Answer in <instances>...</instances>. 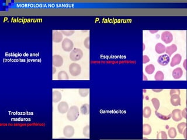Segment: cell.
<instances>
[{
	"label": "cell",
	"instance_id": "6da1fadb",
	"mask_svg": "<svg viewBox=\"0 0 187 140\" xmlns=\"http://www.w3.org/2000/svg\"><path fill=\"white\" fill-rule=\"evenodd\" d=\"M79 116V109L76 106H71L69 109L67 114V117L69 121L74 122L76 120Z\"/></svg>",
	"mask_w": 187,
	"mask_h": 140
},
{
	"label": "cell",
	"instance_id": "7a4b0ae2",
	"mask_svg": "<svg viewBox=\"0 0 187 140\" xmlns=\"http://www.w3.org/2000/svg\"><path fill=\"white\" fill-rule=\"evenodd\" d=\"M83 56V52L80 49L75 48L73 49L70 54V58L73 61H79Z\"/></svg>",
	"mask_w": 187,
	"mask_h": 140
},
{
	"label": "cell",
	"instance_id": "3957f363",
	"mask_svg": "<svg viewBox=\"0 0 187 140\" xmlns=\"http://www.w3.org/2000/svg\"><path fill=\"white\" fill-rule=\"evenodd\" d=\"M69 71L72 76L77 77L81 73V67L79 64L73 62L69 66Z\"/></svg>",
	"mask_w": 187,
	"mask_h": 140
},
{
	"label": "cell",
	"instance_id": "277c9868",
	"mask_svg": "<svg viewBox=\"0 0 187 140\" xmlns=\"http://www.w3.org/2000/svg\"><path fill=\"white\" fill-rule=\"evenodd\" d=\"M62 47L63 50L66 52H70L73 50L74 47V44L72 40L68 38H66L63 40L62 43Z\"/></svg>",
	"mask_w": 187,
	"mask_h": 140
},
{
	"label": "cell",
	"instance_id": "5b68a950",
	"mask_svg": "<svg viewBox=\"0 0 187 140\" xmlns=\"http://www.w3.org/2000/svg\"><path fill=\"white\" fill-rule=\"evenodd\" d=\"M161 38H162V40L165 43L168 44L170 43L173 41V36L170 32L164 31L162 33Z\"/></svg>",
	"mask_w": 187,
	"mask_h": 140
},
{
	"label": "cell",
	"instance_id": "8992f818",
	"mask_svg": "<svg viewBox=\"0 0 187 140\" xmlns=\"http://www.w3.org/2000/svg\"><path fill=\"white\" fill-rule=\"evenodd\" d=\"M53 64L56 67H60L63 64V59L60 55L55 54L53 56Z\"/></svg>",
	"mask_w": 187,
	"mask_h": 140
},
{
	"label": "cell",
	"instance_id": "52a82bcc",
	"mask_svg": "<svg viewBox=\"0 0 187 140\" xmlns=\"http://www.w3.org/2000/svg\"><path fill=\"white\" fill-rule=\"evenodd\" d=\"M74 128L71 126H67L63 129V134L66 137L71 138L74 134Z\"/></svg>",
	"mask_w": 187,
	"mask_h": 140
},
{
	"label": "cell",
	"instance_id": "ba28073f",
	"mask_svg": "<svg viewBox=\"0 0 187 140\" xmlns=\"http://www.w3.org/2000/svg\"><path fill=\"white\" fill-rule=\"evenodd\" d=\"M57 109L58 112L61 114H64L67 113V111H68L69 109L68 103L66 102H61L60 103H58L57 106Z\"/></svg>",
	"mask_w": 187,
	"mask_h": 140
},
{
	"label": "cell",
	"instance_id": "9c48e42d",
	"mask_svg": "<svg viewBox=\"0 0 187 140\" xmlns=\"http://www.w3.org/2000/svg\"><path fill=\"white\" fill-rule=\"evenodd\" d=\"M170 61L169 56L167 54H164L159 56V57L157 59L158 63L160 64L162 66H166L168 64V62Z\"/></svg>",
	"mask_w": 187,
	"mask_h": 140
},
{
	"label": "cell",
	"instance_id": "30bf717a",
	"mask_svg": "<svg viewBox=\"0 0 187 140\" xmlns=\"http://www.w3.org/2000/svg\"><path fill=\"white\" fill-rule=\"evenodd\" d=\"M171 117L174 121L176 122H179L182 120V117L181 115V110L180 109H174L171 113Z\"/></svg>",
	"mask_w": 187,
	"mask_h": 140
},
{
	"label": "cell",
	"instance_id": "8fae6325",
	"mask_svg": "<svg viewBox=\"0 0 187 140\" xmlns=\"http://www.w3.org/2000/svg\"><path fill=\"white\" fill-rule=\"evenodd\" d=\"M181 60H182V56L181 55V54H176L173 57L172 60H171L170 63L171 67H173L179 64L180 62H181Z\"/></svg>",
	"mask_w": 187,
	"mask_h": 140
},
{
	"label": "cell",
	"instance_id": "7c38bea8",
	"mask_svg": "<svg viewBox=\"0 0 187 140\" xmlns=\"http://www.w3.org/2000/svg\"><path fill=\"white\" fill-rule=\"evenodd\" d=\"M170 102L171 105L174 106H178L181 104V99H180V95H173L171 96Z\"/></svg>",
	"mask_w": 187,
	"mask_h": 140
},
{
	"label": "cell",
	"instance_id": "4fadbf2b",
	"mask_svg": "<svg viewBox=\"0 0 187 140\" xmlns=\"http://www.w3.org/2000/svg\"><path fill=\"white\" fill-rule=\"evenodd\" d=\"M63 36L62 33L58 31H54L53 33V40L54 43H58L63 40Z\"/></svg>",
	"mask_w": 187,
	"mask_h": 140
},
{
	"label": "cell",
	"instance_id": "5bb4252c",
	"mask_svg": "<svg viewBox=\"0 0 187 140\" xmlns=\"http://www.w3.org/2000/svg\"><path fill=\"white\" fill-rule=\"evenodd\" d=\"M172 75L173 78L175 79H180L182 76V75H183V71H182L181 68H176L173 70Z\"/></svg>",
	"mask_w": 187,
	"mask_h": 140
},
{
	"label": "cell",
	"instance_id": "9a60e30c",
	"mask_svg": "<svg viewBox=\"0 0 187 140\" xmlns=\"http://www.w3.org/2000/svg\"><path fill=\"white\" fill-rule=\"evenodd\" d=\"M177 50V47L176 46L175 44H173L171 46L167 47L166 48V51L167 54L168 55V56H171V55L173 54V53H174Z\"/></svg>",
	"mask_w": 187,
	"mask_h": 140
},
{
	"label": "cell",
	"instance_id": "2e32d148",
	"mask_svg": "<svg viewBox=\"0 0 187 140\" xmlns=\"http://www.w3.org/2000/svg\"><path fill=\"white\" fill-rule=\"evenodd\" d=\"M166 46L161 43H158L155 46V50L158 54H163L166 51Z\"/></svg>",
	"mask_w": 187,
	"mask_h": 140
},
{
	"label": "cell",
	"instance_id": "e0dca14e",
	"mask_svg": "<svg viewBox=\"0 0 187 140\" xmlns=\"http://www.w3.org/2000/svg\"><path fill=\"white\" fill-rule=\"evenodd\" d=\"M62 94L58 90H54L53 92V101L55 103L60 102L62 99Z\"/></svg>",
	"mask_w": 187,
	"mask_h": 140
},
{
	"label": "cell",
	"instance_id": "ac0fdd59",
	"mask_svg": "<svg viewBox=\"0 0 187 140\" xmlns=\"http://www.w3.org/2000/svg\"><path fill=\"white\" fill-rule=\"evenodd\" d=\"M151 133V127L150 125L148 124H143V134L144 135H148L150 134Z\"/></svg>",
	"mask_w": 187,
	"mask_h": 140
},
{
	"label": "cell",
	"instance_id": "d6986e66",
	"mask_svg": "<svg viewBox=\"0 0 187 140\" xmlns=\"http://www.w3.org/2000/svg\"><path fill=\"white\" fill-rule=\"evenodd\" d=\"M80 111L84 115H88L90 113V106L88 104H84L80 108Z\"/></svg>",
	"mask_w": 187,
	"mask_h": 140
},
{
	"label": "cell",
	"instance_id": "ffe728a7",
	"mask_svg": "<svg viewBox=\"0 0 187 140\" xmlns=\"http://www.w3.org/2000/svg\"><path fill=\"white\" fill-rule=\"evenodd\" d=\"M57 77L58 80H68L69 79L68 74L64 71H61L58 72Z\"/></svg>",
	"mask_w": 187,
	"mask_h": 140
},
{
	"label": "cell",
	"instance_id": "44dd1931",
	"mask_svg": "<svg viewBox=\"0 0 187 140\" xmlns=\"http://www.w3.org/2000/svg\"><path fill=\"white\" fill-rule=\"evenodd\" d=\"M143 117L144 118H147L150 117V116L151 115V109H150V107L148 106L145 107L144 109H143Z\"/></svg>",
	"mask_w": 187,
	"mask_h": 140
},
{
	"label": "cell",
	"instance_id": "7402d4cb",
	"mask_svg": "<svg viewBox=\"0 0 187 140\" xmlns=\"http://www.w3.org/2000/svg\"><path fill=\"white\" fill-rule=\"evenodd\" d=\"M156 115L160 119L164 120H169L171 117V114H169L168 115H163L162 114L159 113V112H158L157 110H156Z\"/></svg>",
	"mask_w": 187,
	"mask_h": 140
},
{
	"label": "cell",
	"instance_id": "603a6c76",
	"mask_svg": "<svg viewBox=\"0 0 187 140\" xmlns=\"http://www.w3.org/2000/svg\"><path fill=\"white\" fill-rule=\"evenodd\" d=\"M168 134L169 138H174L177 136V131L174 127H171L168 131Z\"/></svg>",
	"mask_w": 187,
	"mask_h": 140
},
{
	"label": "cell",
	"instance_id": "cb8c5ba5",
	"mask_svg": "<svg viewBox=\"0 0 187 140\" xmlns=\"http://www.w3.org/2000/svg\"><path fill=\"white\" fill-rule=\"evenodd\" d=\"M155 67L153 64H149L145 67V71L148 74H152L154 72Z\"/></svg>",
	"mask_w": 187,
	"mask_h": 140
},
{
	"label": "cell",
	"instance_id": "d4e9b609",
	"mask_svg": "<svg viewBox=\"0 0 187 140\" xmlns=\"http://www.w3.org/2000/svg\"><path fill=\"white\" fill-rule=\"evenodd\" d=\"M154 79L156 81H162L164 79V75L163 72L161 71H158L156 73L155 76H154Z\"/></svg>",
	"mask_w": 187,
	"mask_h": 140
},
{
	"label": "cell",
	"instance_id": "484cf974",
	"mask_svg": "<svg viewBox=\"0 0 187 140\" xmlns=\"http://www.w3.org/2000/svg\"><path fill=\"white\" fill-rule=\"evenodd\" d=\"M186 124L185 122L180 123V124H178L177 126V129L179 133H180V134H182V133H183L184 129L186 128Z\"/></svg>",
	"mask_w": 187,
	"mask_h": 140
},
{
	"label": "cell",
	"instance_id": "4316f807",
	"mask_svg": "<svg viewBox=\"0 0 187 140\" xmlns=\"http://www.w3.org/2000/svg\"><path fill=\"white\" fill-rule=\"evenodd\" d=\"M151 102L153 103V105L154 107V109H156V110H158L159 109L160 107V101L158 99L154 98L151 99Z\"/></svg>",
	"mask_w": 187,
	"mask_h": 140
},
{
	"label": "cell",
	"instance_id": "83f0119b",
	"mask_svg": "<svg viewBox=\"0 0 187 140\" xmlns=\"http://www.w3.org/2000/svg\"><path fill=\"white\" fill-rule=\"evenodd\" d=\"M79 95L82 97H86L88 95L90 90L88 89H80L79 90Z\"/></svg>",
	"mask_w": 187,
	"mask_h": 140
},
{
	"label": "cell",
	"instance_id": "f1b7e54d",
	"mask_svg": "<svg viewBox=\"0 0 187 140\" xmlns=\"http://www.w3.org/2000/svg\"><path fill=\"white\" fill-rule=\"evenodd\" d=\"M157 139H167V135L165 131H160L157 134Z\"/></svg>",
	"mask_w": 187,
	"mask_h": 140
},
{
	"label": "cell",
	"instance_id": "f546056e",
	"mask_svg": "<svg viewBox=\"0 0 187 140\" xmlns=\"http://www.w3.org/2000/svg\"><path fill=\"white\" fill-rule=\"evenodd\" d=\"M83 135L85 137H90V126H86L83 128V131H82Z\"/></svg>",
	"mask_w": 187,
	"mask_h": 140
},
{
	"label": "cell",
	"instance_id": "4dcf8cb0",
	"mask_svg": "<svg viewBox=\"0 0 187 140\" xmlns=\"http://www.w3.org/2000/svg\"><path fill=\"white\" fill-rule=\"evenodd\" d=\"M62 33L64 34L65 36H71V35H72V34H73L74 33V31H72V30H66V31L63 30V31H62Z\"/></svg>",
	"mask_w": 187,
	"mask_h": 140
},
{
	"label": "cell",
	"instance_id": "1f68e13d",
	"mask_svg": "<svg viewBox=\"0 0 187 140\" xmlns=\"http://www.w3.org/2000/svg\"><path fill=\"white\" fill-rule=\"evenodd\" d=\"M180 90L178 89H171L169 92V95L170 96H172L173 95H180Z\"/></svg>",
	"mask_w": 187,
	"mask_h": 140
},
{
	"label": "cell",
	"instance_id": "d6a6232c",
	"mask_svg": "<svg viewBox=\"0 0 187 140\" xmlns=\"http://www.w3.org/2000/svg\"><path fill=\"white\" fill-rule=\"evenodd\" d=\"M84 44L87 49H90V38L87 37L85 39L84 42Z\"/></svg>",
	"mask_w": 187,
	"mask_h": 140
},
{
	"label": "cell",
	"instance_id": "836d02e7",
	"mask_svg": "<svg viewBox=\"0 0 187 140\" xmlns=\"http://www.w3.org/2000/svg\"><path fill=\"white\" fill-rule=\"evenodd\" d=\"M150 61V59L149 58V57H148L147 55H143V64H146V63H147L148 62H149Z\"/></svg>",
	"mask_w": 187,
	"mask_h": 140
},
{
	"label": "cell",
	"instance_id": "e575fe53",
	"mask_svg": "<svg viewBox=\"0 0 187 140\" xmlns=\"http://www.w3.org/2000/svg\"><path fill=\"white\" fill-rule=\"evenodd\" d=\"M186 109L185 108L183 110L181 111L182 117H183L184 118H186Z\"/></svg>",
	"mask_w": 187,
	"mask_h": 140
},
{
	"label": "cell",
	"instance_id": "d590c367",
	"mask_svg": "<svg viewBox=\"0 0 187 140\" xmlns=\"http://www.w3.org/2000/svg\"><path fill=\"white\" fill-rule=\"evenodd\" d=\"M186 128H185L184 129V131H183V133H182V134L184 135V138H185V139L186 138Z\"/></svg>",
	"mask_w": 187,
	"mask_h": 140
},
{
	"label": "cell",
	"instance_id": "8d00e7d4",
	"mask_svg": "<svg viewBox=\"0 0 187 140\" xmlns=\"http://www.w3.org/2000/svg\"><path fill=\"white\" fill-rule=\"evenodd\" d=\"M186 60H184V64H183V65H184V68L185 69V70H186Z\"/></svg>",
	"mask_w": 187,
	"mask_h": 140
},
{
	"label": "cell",
	"instance_id": "74e56055",
	"mask_svg": "<svg viewBox=\"0 0 187 140\" xmlns=\"http://www.w3.org/2000/svg\"><path fill=\"white\" fill-rule=\"evenodd\" d=\"M153 91L156 92H159L162 91V89H158V90H157V89H153Z\"/></svg>",
	"mask_w": 187,
	"mask_h": 140
},
{
	"label": "cell",
	"instance_id": "f35d334b",
	"mask_svg": "<svg viewBox=\"0 0 187 140\" xmlns=\"http://www.w3.org/2000/svg\"><path fill=\"white\" fill-rule=\"evenodd\" d=\"M143 79H144V80H147V78H146V77L144 75V74H143Z\"/></svg>",
	"mask_w": 187,
	"mask_h": 140
},
{
	"label": "cell",
	"instance_id": "ab89813d",
	"mask_svg": "<svg viewBox=\"0 0 187 140\" xmlns=\"http://www.w3.org/2000/svg\"><path fill=\"white\" fill-rule=\"evenodd\" d=\"M150 32H152L151 33H155V32H158V31H150Z\"/></svg>",
	"mask_w": 187,
	"mask_h": 140
},
{
	"label": "cell",
	"instance_id": "60d3db41",
	"mask_svg": "<svg viewBox=\"0 0 187 140\" xmlns=\"http://www.w3.org/2000/svg\"><path fill=\"white\" fill-rule=\"evenodd\" d=\"M53 74H54V73H55V71H56V69L54 67H53Z\"/></svg>",
	"mask_w": 187,
	"mask_h": 140
}]
</instances>
